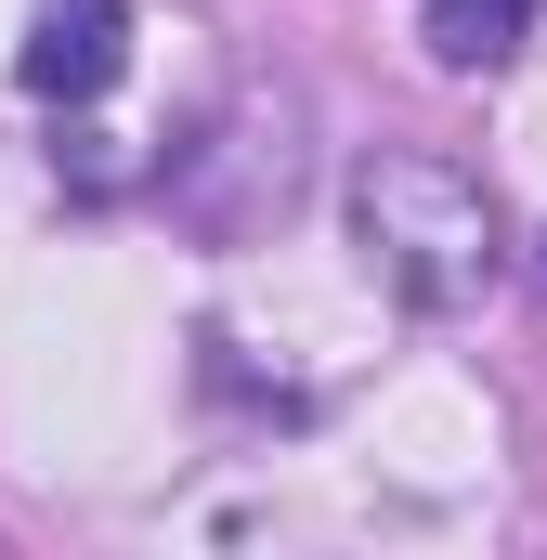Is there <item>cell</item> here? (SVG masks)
<instances>
[{
    "label": "cell",
    "mask_w": 547,
    "mask_h": 560,
    "mask_svg": "<svg viewBox=\"0 0 547 560\" xmlns=\"http://www.w3.org/2000/svg\"><path fill=\"white\" fill-rule=\"evenodd\" d=\"M522 26H535V0H430V52H443L456 79H469V66H509Z\"/></svg>",
    "instance_id": "obj_3"
},
{
    "label": "cell",
    "mask_w": 547,
    "mask_h": 560,
    "mask_svg": "<svg viewBox=\"0 0 547 560\" xmlns=\"http://www.w3.org/2000/svg\"><path fill=\"white\" fill-rule=\"evenodd\" d=\"M352 248H365V275L392 287V300L456 313V300H482V275H496V209H482L469 170H443L417 143H379L352 170Z\"/></svg>",
    "instance_id": "obj_1"
},
{
    "label": "cell",
    "mask_w": 547,
    "mask_h": 560,
    "mask_svg": "<svg viewBox=\"0 0 547 560\" xmlns=\"http://www.w3.org/2000/svg\"><path fill=\"white\" fill-rule=\"evenodd\" d=\"M118 66H131V13H118V0H39V26H26V52H13V79H26L39 105H92Z\"/></svg>",
    "instance_id": "obj_2"
}]
</instances>
